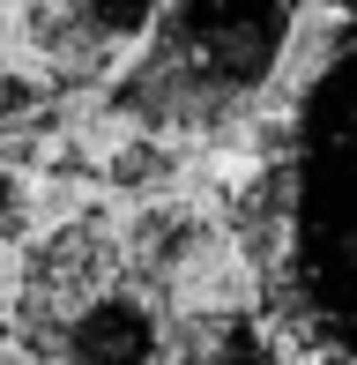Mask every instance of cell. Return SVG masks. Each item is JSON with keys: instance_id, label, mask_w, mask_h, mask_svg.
<instances>
[{"instance_id": "obj_1", "label": "cell", "mask_w": 357, "mask_h": 365, "mask_svg": "<svg viewBox=\"0 0 357 365\" xmlns=\"http://www.w3.org/2000/svg\"><path fill=\"white\" fill-rule=\"evenodd\" d=\"M261 321L283 365H357V0H328V53L290 112V239Z\"/></svg>"}, {"instance_id": "obj_2", "label": "cell", "mask_w": 357, "mask_h": 365, "mask_svg": "<svg viewBox=\"0 0 357 365\" xmlns=\"http://www.w3.org/2000/svg\"><path fill=\"white\" fill-rule=\"evenodd\" d=\"M305 0H164L149 45L105 90V112L134 135H216L290 60Z\"/></svg>"}, {"instance_id": "obj_3", "label": "cell", "mask_w": 357, "mask_h": 365, "mask_svg": "<svg viewBox=\"0 0 357 365\" xmlns=\"http://www.w3.org/2000/svg\"><path fill=\"white\" fill-rule=\"evenodd\" d=\"M119 284H127V231L105 209L60 217L53 231H38L23 246V276H15V298H8V343L30 365H53L68 321Z\"/></svg>"}, {"instance_id": "obj_4", "label": "cell", "mask_w": 357, "mask_h": 365, "mask_svg": "<svg viewBox=\"0 0 357 365\" xmlns=\"http://www.w3.org/2000/svg\"><path fill=\"white\" fill-rule=\"evenodd\" d=\"M164 0H23V38L60 90L119 82V68L149 45Z\"/></svg>"}, {"instance_id": "obj_5", "label": "cell", "mask_w": 357, "mask_h": 365, "mask_svg": "<svg viewBox=\"0 0 357 365\" xmlns=\"http://www.w3.org/2000/svg\"><path fill=\"white\" fill-rule=\"evenodd\" d=\"M164 351H171L164 306H156L149 291L119 284V291H105L97 306H82L68 321L53 365H164Z\"/></svg>"}, {"instance_id": "obj_6", "label": "cell", "mask_w": 357, "mask_h": 365, "mask_svg": "<svg viewBox=\"0 0 357 365\" xmlns=\"http://www.w3.org/2000/svg\"><path fill=\"white\" fill-rule=\"evenodd\" d=\"M208 261H216V224L193 202H156V209H142V217L127 224V284L149 291L156 306H164L178 284H193Z\"/></svg>"}, {"instance_id": "obj_7", "label": "cell", "mask_w": 357, "mask_h": 365, "mask_svg": "<svg viewBox=\"0 0 357 365\" xmlns=\"http://www.w3.org/2000/svg\"><path fill=\"white\" fill-rule=\"evenodd\" d=\"M164 365H283V343L261 313H238V306H193L171 321V351Z\"/></svg>"}, {"instance_id": "obj_8", "label": "cell", "mask_w": 357, "mask_h": 365, "mask_svg": "<svg viewBox=\"0 0 357 365\" xmlns=\"http://www.w3.org/2000/svg\"><path fill=\"white\" fill-rule=\"evenodd\" d=\"M60 127H68V97L60 82L38 75H0V172L60 157Z\"/></svg>"}, {"instance_id": "obj_9", "label": "cell", "mask_w": 357, "mask_h": 365, "mask_svg": "<svg viewBox=\"0 0 357 365\" xmlns=\"http://www.w3.org/2000/svg\"><path fill=\"white\" fill-rule=\"evenodd\" d=\"M171 179H178V149L164 135H127L97 157V187L112 194H164Z\"/></svg>"}, {"instance_id": "obj_10", "label": "cell", "mask_w": 357, "mask_h": 365, "mask_svg": "<svg viewBox=\"0 0 357 365\" xmlns=\"http://www.w3.org/2000/svg\"><path fill=\"white\" fill-rule=\"evenodd\" d=\"M38 239V194L23 172H0V246H30Z\"/></svg>"}]
</instances>
